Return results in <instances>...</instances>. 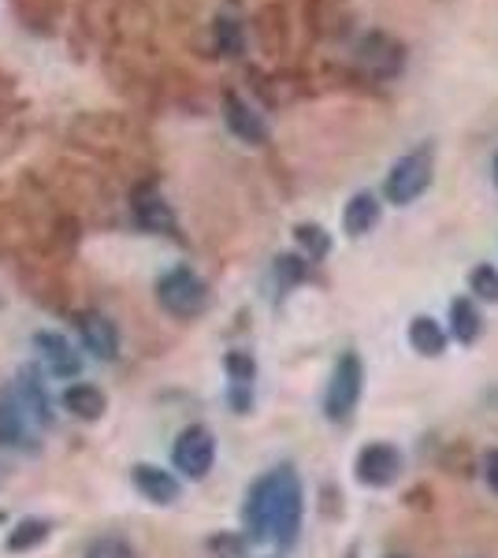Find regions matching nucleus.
<instances>
[{"instance_id":"nucleus-1","label":"nucleus","mask_w":498,"mask_h":558,"mask_svg":"<svg viewBox=\"0 0 498 558\" xmlns=\"http://www.w3.org/2000/svg\"><path fill=\"white\" fill-rule=\"evenodd\" d=\"M242 518L253 539H271L279 547L294 544L302 529V484L291 465H279L253 484Z\"/></svg>"},{"instance_id":"nucleus-2","label":"nucleus","mask_w":498,"mask_h":558,"mask_svg":"<svg viewBox=\"0 0 498 558\" xmlns=\"http://www.w3.org/2000/svg\"><path fill=\"white\" fill-rule=\"evenodd\" d=\"M432 172H436V146H432V142H424V146L410 149L405 157H398L391 165L387 183H384L387 202H394V205L416 202V197L432 186Z\"/></svg>"},{"instance_id":"nucleus-3","label":"nucleus","mask_w":498,"mask_h":558,"mask_svg":"<svg viewBox=\"0 0 498 558\" xmlns=\"http://www.w3.org/2000/svg\"><path fill=\"white\" fill-rule=\"evenodd\" d=\"M157 302L165 305L171 317H197L208 302V291L202 276L190 268H171L157 279Z\"/></svg>"},{"instance_id":"nucleus-4","label":"nucleus","mask_w":498,"mask_h":558,"mask_svg":"<svg viewBox=\"0 0 498 558\" xmlns=\"http://www.w3.org/2000/svg\"><path fill=\"white\" fill-rule=\"evenodd\" d=\"M171 462L175 470L190 476V481H202L216 462V439L205 425H190L179 432L175 447H171Z\"/></svg>"},{"instance_id":"nucleus-5","label":"nucleus","mask_w":498,"mask_h":558,"mask_svg":"<svg viewBox=\"0 0 498 558\" xmlns=\"http://www.w3.org/2000/svg\"><path fill=\"white\" fill-rule=\"evenodd\" d=\"M357 395H361V362H357V354H342L331 373L328 399H324L328 421H347L353 407H357Z\"/></svg>"},{"instance_id":"nucleus-6","label":"nucleus","mask_w":498,"mask_h":558,"mask_svg":"<svg viewBox=\"0 0 498 558\" xmlns=\"http://www.w3.org/2000/svg\"><path fill=\"white\" fill-rule=\"evenodd\" d=\"M398 470H402V454L387 444H373L357 454V481L368 484V488H384L391 484Z\"/></svg>"},{"instance_id":"nucleus-7","label":"nucleus","mask_w":498,"mask_h":558,"mask_svg":"<svg viewBox=\"0 0 498 558\" xmlns=\"http://www.w3.org/2000/svg\"><path fill=\"white\" fill-rule=\"evenodd\" d=\"M131 209H134L138 228L153 231V235H175V213H171V205L153 191V186H142V191L134 194Z\"/></svg>"},{"instance_id":"nucleus-8","label":"nucleus","mask_w":498,"mask_h":558,"mask_svg":"<svg viewBox=\"0 0 498 558\" xmlns=\"http://www.w3.org/2000/svg\"><path fill=\"white\" fill-rule=\"evenodd\" d=\"M223 120H228V128H231V134L239 142H250V146H265V142H268L265 120H260V116L253 112V108L242 101L239 94L223 97Z\"/></svg>"},{"instance_id":"nucleus-9","label":"nucleus","mask_w":498,"mask_h":558,"mask_svg":"<svg viewBox=\"0 0 498 558\" xmlns=\"http://www.w3.org/2000/svg\"><path fill=\"white\" fill-rule=\"evenodd\" d=\"M34 347L41 350L49 373L60 376V380H71V376H78V368H83V357H78V350H71L68 339L57 336V331H38V336H34Z\"/></svg>"},{"instance_id":"nucleus-10","label":"nucleus","mask_w":498,"mask_h":558,"mask_svg":"<svg viewBox=\"0 0 498 558\" xmlns=\"http://www.w3.org/2000/svg\"><path fill=\"white\" fill-rule=\"evenodd\" d=\"M78 331H83V343L97 362H112L116 350H120V331H116L112 320L101 317V313H86L78 320Z\"/></svg>"},{"instance_id":"nucleus-11","label":"nucleus","mask_w":498,"mask_h":558,"mask_svg":"<svg viewBox=\"0 0 498 558\" xmlns=\"http://www.w3.org/2000/svg\"><path fill=\"white\" fill-rule=\"evenodd\" d=\"M131 481H134V488L146 495L149 502H157V507H168V502L179 499V481L168 470H160V465H134Z\"/></svg>"},{"instance_id":"nucleus-12","label":"nucleus","mask_w":498,"mask_h":558,"mask_svg":"<svg viewBox=\"0 0 498 558\" xmlns=\"http://www.w3.org/2000/svg\"><path fill=\"white\" fill-rule=\"evenodd\" d=\"M379 223V202H376V194H368V191H361V194H353L350 202H347V213H342V228H347V235L350 239H365L368 231H373Z\"/></svg>"},{"instance_id":"nucleus-13","label":"nucleus","mask_w":498,"mask_h":558,"mask_svg":"<svg viewBox=\"0 0 498 558\" xmlns=\"http://www.w3.org/2000/svg\"><path fill=\"white\" fill-rule=\"evenodd\" d=\"M105 407H108L105 391L94 384H71L68 391H63V410L78 421H97L105 413Z\"/></svg>"},{"instance_id":"nucleus-14","label":"nucleus","mask_w":498,"mask_h":558,"mask_svg":"<svg viewBox=\"0 0 498 558\" xmlns=\"http://www.w3.org/2000/svg\"><path fill=\"white\" fill-rule=\"evenodd\" d=\"M49 521L45 518H26L20 525L8 533V551L12 555H23V551H34V547H41L45 539H49Z\"/></svg>"},{"instance_id":"nucleus-15","label":"nucleus","mask_w":498,"mask_h":558,"mask_svg":"<svg viewBox=\"0 0 498 558\" xmlns=\"http://www.w3.org/2000/svg\"><path fill=\"white\" fill-rule=\"evenodd\" d=\"M410 343L416 354L436 357V354H442V347H447V336H442V328L432 317H416L410 324Z\"/></svg>"},{"instance_id":"nucleus-16","label":"nucleus","mask_w":498,"mask_h":558,"mask_svg":"<svg viewBox=\"0 0 498 558\" xmlns=\"http://www.w3.org/2000/svg\"><path fill=\"white\" fill-rule=\"evenodd\" d=\"M450 331H454L458 343H473L479 336V310L469 299L450 302Z\"/></svg>"},{"instance_id":"nucleus-17","label":"nucleus","mask_w":498,"mask_h":558,"mask_svg":"<svg viewBox=\"0 0 498 558\" xmlns=\"http://www.w3.org/2000/svg\"><path fill=\"white\" fill-rule=\"evenodd\" d=\"M294 242H297V250H302L309 260H320V257H328V250H331V239L324 235V228H316V223H297L294 228Z\"/></svg>"},{"instance_id":"nucleus-18","label":"nucleus","mask_w":498,"mask_h":558,"mask_svg":"<svg viewBox=\"0 0 498 558\" xmlns=\"http://www.w3.org/2000/svg\"><path fill=\"white\" fill-rule=\"evenodd\" d=\"M20 387H23V399H26V407L34 410V417L41 421V425H49L52 421V413H49V399H45V387L38 380V373H31V368H23V376H20Z\"/></svg>"},{"instance_id":"nucleus-19","label":"nucleus","mask_w":498,"mask_h":558,"mask_svg":"<svg viewBox=\"0 0 498 558\" xmlns=\"http://www.w3.org/2000/svg\"><path fill=\"white\" fill-rule=\"evenodd\" d=\"M83 558H138V555H134V547L126 544L123 536L105 533V536H97L94 544L86 547V555H83Z\"/></svg>"},{"instance_id":"nucleus-20","label":"nucleus","mask_w":498,"mask_h":558,"mask_svg":"<svg viewBox=\"0 0 498 558\" xmlns=\"http://www.w3.org/2000/svg\"><path fill=\"white\" fill-rule=\"evenodd\" d=\"M469 291L476 294V299L484 302H498V272L491 265H479L469 272Z\"/></svg>"},{"instance_id":"nucleus-21","label":"nucleus","mask_w":498,"mask_h":558,"mask_svg":"<svg viewBox=\"0 0 498 558\" xmlns=\"http://www.w3.org/2000/svg\"><path fill=\"white\" fill-rule=\"evenodd\" d=\"M216 45H220L223 57H239V52H242V31H239V23H231V20L216 23Z\"/></svg>"},{"instance_id":"nucleus-22","label":"nucleus","mask_w":498,"mask_h":558,"mask_svg":"<svg viewBox=\"0 0 498 558\" xmlns=\"http://www.w3.org/2000/svg\"><path fill=\"white\" fill-rule=\"evenodd\" d=\"M23 439V417L20 410L0 407V444H20Z\"/></svg>"},{"instance_id":"nucleus-23","label":"nucleus","mask_w":498,"mask_h":558,"mask_svg":"<svg viewBox=\"0 0 498 558\" xmlns=\"http://www.w3.org/2000/svg\"><path fill=\"white\" fill-rule=\"evenodd\" d=\"M305 272H309V265L294 254H283L276 260V276L283 279V283H297V279H305Z\"/></svg>"},{"instance_id":"nucleus-24","label":"nucleus","mask_w":498,"mask_h":558,"mask_svg":"<svg viewBox=\"0 0 498 558\" xmlns=\"http://www.w3.org/2000/svg\"><path fill=\"white\" fill-rule=\"evenodd\" d=\"M228 373H231V380L239 384V387H246L253 380V357L250 354H228Z\"/></svg>"},{"instance_id":"nucleus-25","label":"nucleus","mask_w":498,"mask_h":558,"mask_svg":"<svg viewBox=\"0 0 498 558\" xmlns=\"http://www.w3.org/2000/svg\"><path fill=\"white\" fill-rule=\"evenodd\" d=\"M212 551H220L223 558H239L242 555V539H234V536H220V539H212Z\"/></svg>"},{"instance_id":"nucleus-26","label":"nucleus","mask_w":498,"mask_h":558,"mask_svg":"<svg viewBox=\"0 0 498 558\" xmlns=\"http://www.w3.org/2000/svg\"><path fill=\"white\" fill-rule=\"evenodd\" d=\"M484 476H487V484L498 492V451H487L484 458Z\"/></svg>"},{"instance_id":"nucleus-27","label":"nucleus","mask_w":498,"mask_h":558,"mask_svg":"<svg viewBox=\"0 0 498 558\" xmlns=\"http://www.w3.org/2000/svg\"><path fill=\"white\" fill-rule=\"evenodd\" d=\"M491 175H495V186H498V157H495V168H491Z\"/></svg>"},{"instance_id":"nucleus-28","label":"nucleus","mask_w":498,"mask_h":558,"mask_svg":"<svg viewBox=\"0 0 498 558\" xmlns=\"http://www.w3.org/2000/svg\"><path fill=\"white\" fill-rule=\"evenodd\" d=\"M391 558H402V555H391Z\"/></svg>"}]
</instances>
